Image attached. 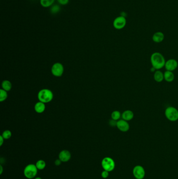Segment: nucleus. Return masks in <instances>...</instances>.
I'll return each mask as SVG.
<instances>
[{
  "label": "nucleus",
  "mask_w": 178,
  "mask_h": 179,
  "mask_svg": "<svg viewBox=\"0 0 178 179\" xmlns=\"http://www.w3.org/2000/svg\"><path fill=\"white\" fill-rule=\"evenodd\" d=\"M150 62L152 67L158 70L165 67L166 60L165 57L161 53L155 52L150 56Z\"/></svg>",
  "instance_id": "1"
},
{
  "label": "nucleus",
  "mask_w": 178,
  "mask_h": 179,
  "mask_svg": "<svg viewBox=\"0 0 178 179\" xmlns=\"http://www.w3.org/2000/svg\"><path fill=\"white\" fill-rule=\"evenodd\" d=\"M38 98L40 102L48 103L51 102L53 99V94L49 89H42L38 92Z\"/></svg>",
  "instance_id": "2"
},
{
  "label": "nucleus",
  "mask_w": 178,
  "mask_h": 179,
  "mask_svg": "<svg viewBox=\"0 0 178 179\" xmlns=\"http://www.w3.org/2000/svg\"><path fill=\"white\" fill-rule=\"evenodd\" d=\"M165 116L170 122H176L178 120V110L173 106H169L165 110Z\"/></svg>",
  "instance_id": "3"
},
{
  "label": "nucleus",
  "mask_w": 178,
  "mask_h": 179,
  "mask_svg": "<svg viewBox=\"0 0 178 179\" xmlns=\"http://www.w3.org/2000/svg\"><path fill=\"white\" fill-rule=\"evenodd\" d=\"M38 169L35 164H29L27 165L24 170V174L26 178L33 179L37 176Z\"/></svg>",
  "instance_id": "4"
},
{
  "label": "nucleus",
  "mask_w": 178,
  "mask_h": 179,
  "mask_svg": "<svg viewBox=\"0 0 178 179\" xmlns=\"http://www.w3.org/2000/svg\"><path fill=\"white\" fill-rule=\"evenodd\" d=\"M101 166L104 170L111 172L115 168V162L110 157H105L101 161Z\"/></svg>",
  "instance_id": "5"
},
{
  "label": "nucleus",
  "mask_w": 178,
  "mask_h": 179,
  "mask_svg": "<svg viewBox=\"0 0 178 179\" xmlns=\"http://www.w3.org/2000/svg\"><path fill=\"white\" fill-rule=\"evenodd\" d=\"M126 24V20L124 16H120L114 19L113 22V26L114 29L120 30L125 28Z\"/></svg>",
  "instance_id": "6"
},
{
  "label": "nucleus",
  "mask_w": 178,
  "mask_h": 179,
  "mask_svg": "<svg viewBox=\"0 0 178 179\" xmlns=\"http://www.w3.org/2000/svg\"><path fill=\"white\" fill-rule=\"evenodd\" d=\"M51 72L54 76L57 77L62 76L64 72V67L62 64L59 62L53 64L51 68Z\"/></svg>",
  "instance_id": "7"
},
{
  "label": "nucleus",
  "mask_w": 178,
  "mask_h": 179,
  "mask_svg": "<svg viewBox=\"0 0 178 179\" xmlns=\"http://www.w3.org/2000/svg\"><path fill=\"white\" fill-rule=\"evenodd\" d=\"M133 176L136 179H143L145 176V171L142 166L138 165L133 168Z\"/></svg>",
  "instance_id": "8"
},
{
  "label": "nucleus",
  "mask_w": 178,
  "mask_h": 179,
  "mask_svg": "<svg viewBox=\"0 0 178 179\" xmlns=\"http://www.w3.org/2000/svg\"><path fill=\"white\" fill-rule=\"evenodd\" d=\"M178 67V62L176 59H170L166 61L165 67L166 70L173 71L176 70Z\"/></svg>",
  "instance_id": "9"
},
{
  "label": "nucleus",
  "mask_w": 178,
  "mask_h": 179,
  "mask_svg": "<svg viewBox=\"0 0 178 179\" xmlns=\"http://www.w3.org/2000/svg\"><path fill=\"white\" fill-rule=\"evenodd\" d=\"M118 129L122 132H127L129 129V125L128 121H125L124 119H120L117 121V126Z\"/></svg>",
  "instance_id": "10"
},
{
  "label": "nucleus",
  "mask_w": 178,
  "mask_h": 179,
  "mask_svg": "<svg viewBox=\"0 0 178 179\" xmlns=\"http://www.w3.org/2000/svg\"><path fill=\"white\" fill-rule=\"evenodd\" d=\"M71 153L67 150L61 151L59 154V158L63 163H66L69 161L71 159Z\"/></svg>",
  "instance_id": "11"
},
{
  "label": "nucleus",
  "mask_w": 178,
  "mask_h": 179,
  "mask_svg": "<svg viewBox=\"0 0 178 179\" xmlns=\"http://www.w3.org/2000/svg\"><path fill=\"white\" fill-rule=\"evenodd\" d=\"M165 38V35L163 33L161 32H156L153 35L152 39L156 43H160L163 42Z\"/></svg>",
  "instance_id": "12"
},
{
  "label": "nucleus",
  "mask_w": 178,
  "mask_h": 179,
  "mask_svg": "<svg viewBox=\"0 0 178 179\" xmlns=\"http://www.w3.org/2000/svg\"><path fill=\"white\" fill-rule=\"evenodd\" d=\"M134 115V113L131 110H125L123 112L121 117L123 119L126 121H130L133 119Z\"/></svg>",
  "instance_id": "13"
},
{
  "label": "nucleus",
  "mask_w": 178,
  "mask_h": 179,
  "mask_svg": "<svg viewBox=\"0 0 178 179\" xmlns=\"http://www.w3.org/2000/svg\"><path fill=\"white\" fill-rule=\"evenodd\" d=\"M45 110V103L43 102H39L36 103L35 105V110L37 113H42Z\"/></svg>",
  "instance_id": "14"
},
{
  "label": "nucleus",
  "mask_w": 178,
  "mask_h": 179,
  "mask_svg": "<svg viewBox=\"0 0 178 179\" xmlns=\"http://www.w3.org/2000/svg\"><path fill=\"white\" fill-rule=\"evenodd\" d=\"M154 78L156 82H158V83L161 82L164 80V74L160 70H156L155 71Z\"/></svg>",
  "instance_id": "15"
},
{
  "label": "nucleus",
  "mask_w": 178,
  "mask_h": 179,
  "mask_svg": "<svg viewBox=\"0 0 178 179\" xmlns=\"http://www.w3.org/2000/svg\"><path fill=\"white\" fill-rule=\"evenodd\" d=\"M164 80L167 82H172L175 79V74L172 71L166 70L164 73Z\"/></svg>",
  "instance_id": "16"
},
{
  "label": "nucleus",
  "mask_w": 178,
  "mask_h": 179,
  "mask_svg": "<svg viewBox=\"0 0 178 179\" xmlns=\"http://www.w3.org/2000/svg\"><path fill=\"white\" fill-rule=\"evenodd\" d=\"M2 89L8 92L12 89V84L10 81L4 80L2 83Z\"/></svg>",
  "instance_id": "17"
},
{
  "label": "nucleus",
  "mask_w": 178,
  "mask_h": 179,
  "mask_svg": "<svg viewBox=\"0 0 178 179\" xmlns=\"http://www.w3.org/2000/svg\"><path fill=\"white\" fill-rule=\"evenodd\" d=\"M54 1L55 0H40V3L42 7L47 8L52 6Z\"/></svg>",
  "instance_id": "18"
},
{
  "label": "nucleus",
  "mask_w": 178,
  "mask_h": 179,
  "mask_svg": "<svg viewBox=\"0 0 178 179\" xmlns=\"http://www.w3.org/2000/svg\"><path fill=\"white\" fill-rule=\"evenodd\" d=\"M122 114L118 110H114L111 113V119H112L114 121H118L120 120L121 118Z\"/></svg>",
  "instance_id": "19"
},
{
  "label": "nucleus",
  "mask_w": 178,
  "mask_h": 179,
  "mask_svg": "<svg viewBox=\"0 0 178 179\" xmlns=\"http://www.w3.org/2000/svg\"><path fill=\"white\" fill-rule=\"evenodd\" d=\"M35 165L38 170H44L45 168V166H46V163L43 160H39L37 161Z\"/></svg>",
  "instance_id": "20"
},
{
  "label": "nucleus",
  "mask_w": 178,
  "mask_h": 179,
  "mask_svg": "<svg viewBox=\"0 0 178 179\" xmlns=\"http://www.w3.org/2000/svg\"><path fill=\"white\" fill-rule=\"evenodd\" d=\"M7 96L8 95L7 91L2 89L0 90V102H3L6 100L7 98Z\"/></svg>",
  "instance_id": "21"
},
{
  "label": "nucleus",
  "mask_w": 178,
  "mask_h": 179,
  "mask_svg": "<svg viewBox=\"0 0 178 179\" xmlns=\"http://www.w3.org/2000/svg\"><path fill=\"white\" fill-rule=\"evenodd\" d=\"M2 136L4 139H9L12 137V132L9 130H6L3 132Z\"/></svg>",
  "instance_id": "22"
},
{
  "label": "nucleus",
  "mask_w": 178,
  "mask_h": 179,
  "mask_svg": "<svg viewBox=\"0 0 178 179\" xmlns=\"http://www.w3.org/2000/svg\"><path fill=\"white\" fill-rule=\"evenodd\" d=\"M60 10V7L59 5H54L51 8V12L53 14H56Z\"/></svg>",
  "instance_id": "23"
},
{
  "label": "nucleus",
  "mask_w": 178,
  "mask_h": 179,
  "mask_svg": "<svg viewBox=\"0 0 178 179\" xmlns=\"http://www.w3.org/2000/svg\"><path fill=\"white\" fill-rule=\"evenodd\" d=\"M109 172L108 171H106V170H104L101 173V177H103L104 179H106L108 177H109Z\"/></svg>",
  "instance_id": "24"
},
{
  "label": "nucleus",
  "mask_w": 178,
  "mask_h": 179,
  "mask_svg": "<svg viewBox=\"0 0 178 179\" xmlns=\"http://www.w3.org/2000/svg\"><path fill=\"white\" fill-rule=\"evenodd\" d=\"M57 2L61 5H66L69 3V0H57Z\"/></svg>",
  "instance_id": "25"
},
{
  "label": "nucleus",
  "mask_w": 178,
  "mask_h": 179,
  "mask_svg": "<svg viewBox=\"0 0 178 179\" xmlns=\"http://www.w3.org/2000/svg\"><path fill=\"white\" fill-rule=\"evenodd\" d=\"M117 121H114L113 119H111V121H110L109 124L111 126H117Z\"/></svg>",
  "instance_id": "26"
},
{
  "label": "nucleus",
  "mask_w": 178,
  "mask_h": 179,
  "mask_svg": "<svg viewBox=\"0 0 178 179\" xmlns=\"http://www.w3.org/2000/svg\"><path fill=\"white\" fill-rule=\"evenodd\" d=\"M61 163H62V161L59 158V159H57V160L55 161L54 164H56L57 166H60Z\"/></svg>",
  "instance_id": "27"
},
{
  "label": "nucleus",
  "mask_w": 178,
  "mask_h": 179,
  "mask_svg": "<svg viewBox=\"0 0 178 179\" xmlns=\"http://www.w3.org/2000/svg\"><path fill=\"white\" fill-rule=\"evenodd\" d=\"M4 138L2 137V136L1 135L0 136V146H2V145L4 143Z\"/></svg>",
  "instance_id": "28"
},
{
  "label": "nucleus",
  "mask_w": 178,
  "mask_h": 179,
  "mask_svg": "<svg viewBox=\"0 0 178 179\" xmlns=\"http://www.w3.org/2000/svg\"><path fill=\"white\" fill-rule=\"evenodd\" d=\"M3 172V168L2 165H1L0 166V174H2Z\"/></svg>",
  "instance_id": "29"
},
{
  "label": "nucleus",
  "mask_w": 178,
  "mask_h": 179,
  "mask_svg": "<svg viewBox=\"0 0 178 179\" xmlns=\"http://www.w3.org/2000/svg\"><path fill=\"white\" fill-rule=\"evenodd\" d=\"M35 179H41V177H36Z\"/></svg>",
  "instance_id": "30"
}]
</instances>
